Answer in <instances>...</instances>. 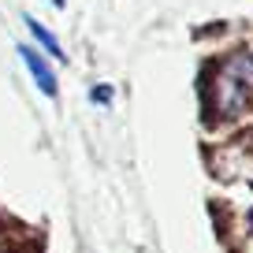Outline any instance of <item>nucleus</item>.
I'll return each mask as SVG.
<instances>
[{
    "label": "nucleus",
    "instance_id": "obj_1",
    "mask_svg": "<svg viewBox=\"0 0 253 253\" xmlns=\"http://www.w3.org/2000/svg\"><path fill=\"white\" fill-rule=\"evenodd\" d=\"M209 101L220 119H235L253 104V52H231L212 67Z\"/></svg>",
    "mask_w": 253,
    "mask_h": 253
},
{
    "label": "nucleus",
    "instance_id": "obj_2",
    "mask_svg": "<svg viewBox=\"0 0 253 253\" xmlns=\"http://www.w3.org/2000/svg\"><path fill=\"white\" fill-rule=\"evenodd\" d=\"M19 56H23V63H26V71H30L34 86H38L45 97H56V75H52V67H48L45 56H41L38 48H30V45H19Z\"/></svg>",
    "mask_w": 253,
    "mask_h": 253
},
{
    "label": "nucleus",
    "instance_id": "obj_3",
    "mask_svg": "<svg viewBox=\"0 0 253 253\" xmlns=\"http://www.w3.org/2000/svg\"><path fill=\"white\" fill-rule=\"evenodd\" d=\"M23 23H26V30L34 34V41H38V45L45 48V52L52 56V60H67V52H63V48H60V41L52 38V30H45V26H41L34 15H23Z\"/></svg>",
    "mask_w": 253,
    "mask_h": 253
},
{
    "label": "nucleus",
    "instance_id": "obj_4",
    "mask_svg": "<svg viewBox=\"0 0 253 253\" xmlns=\"http://www.w3.org/2000/svg\"><path fill=\"white\" fill-rule=\"evenodd\" d=\"M89 101L108 108V104H112V86H93V89H89Z\"/></svg>",
    "mask_w": 253,
    "mask_h": 253
},
{
    "label": "nucleus",
    "instance_id": "obj_5",
    "mask_svg": "<svg viewBox=\"0 0 253 253\" xmlns=\"http://www.w3.org/2000/svg\"><path fill=\"white\" fill-rule=\"evenodd\" d=\"M52 4H56V8H63V0H52Z\"/></svg>",
    "mask_w": 253,
    "mask_h": 253
}]
</instances>
